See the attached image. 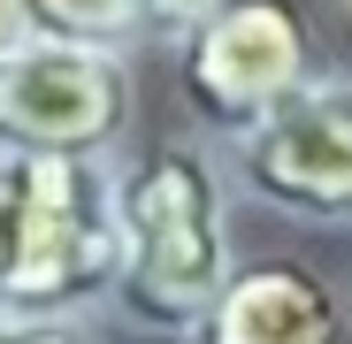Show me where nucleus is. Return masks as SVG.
<instances>
[{
	"label": "nucleus",
	"instance_id": "obj_1",
	"mask_svg": "<svg viewBox=\"0 0 352 344\" xmlns=\"http://www.w3.org/2000/svg\"><path fill=\"white\" fill-rule=\"evenodd\" d=\"M115 214H123V275L107 314L138 336L184 344L214 291L238 268V192L199 130H168L115 153Z\"/></svg>",
	"mask_w": 352,
	"mask_h": 344
},
{
	"label": "nucleus",
	"instance_id": "obj_7",
	"mask_svg": "<svg viewBox=\"0 0 352 344\" xmlns=\"http://www.w3.org/2000/svg\"><path fill=\"white\" fill-rule=\"evenodd\" d=\"M23 31L31 38H62V46L131 54L146 38V16H138V0H23Z\"/></svg>",
	"mask_w": 352,
	"mask_h": 344
},
{
	"label": "nucleus",
	"instance_id": "obj_10",
	"mask_svg": "<svg viewBox=\"0 0 352 344\" xmlns=\"http://www.w3.org/2000/svg\"><path fill=\"white\" fill-rule=\"evenodd\" d=\"M0 344H100L92 321H16L0 314Z\"/></svg>",
	"mask_w": 352,
	"mask_h": 344
},
{
	"label": "nucleus",
	"instance_id": "obj_4",
	"mask_svg": "<svg viewBox=\"0 0 352 344\" xmlns=\"http://www.w3.org/2000/svg\"><path fill=\"white\" fill-rule=\"evenodd\" d=\"M176 54V100L199 138H238L261 115L314 77V38L299 0H222L207 23H192Z\"/></svg>",
	"mask_w": 352,
	"mask_h": 344
},
{
	"label": "nucleus",
	"instance_id": "obj_6",
	"mask_svg": "<svg viewBox=\"0 0 352 344\" xmlns=\"http://www.w3.org/2000/svg\"><path fill=\"white\" fill-rule=\"evenodd\" d=\"M184 344H352V283L299 253H238Z\"/></svg>",
	"mask_w": 352,
	"mask_h": 344
},
{
	"label": "nucleus",
	"instance_id": "obj_8",
	"mask_svg": "<svg viewBox=\"0 0 352 344\" xmlns=\"http://www.w3.org/2000/svg\"><path fill=\"white\" fill-rule=\"evenodd\" d=\"M214 8H222V0H138V16H146V38H153V46H176L192 23H207Z\"/></svg>",
	"mask_w": 352,
	"mask_h": 344
},
{
	"label": "nucleus",
	"instance_id": "obj_3",
	"mask_svg": "<svg viewBox=\"0 0 352 344\" xmlns=\"http://www.w3.org/2000/svg\"><path fill=\"white\" fill-rule=\"evenodd\" d=\"M230 192L299 229H352V77L314 69L253 130L214 146Z\"/></svg>",
	"mask_w": 352,
	"mask_h": 344
},
{
	"label": "nucleus",
	"instance_id": "obj_12",
	"mask_svg": "<svg viewBox=\"0 0 352 344\" xmlns=\"http://www.w3.org/2000/svg\"><path fill=\"white\" fill-rule=\"evenodd\" d=\"M337 16H344V23H352V0H337Z\"/></svg>",
	"mask_w": 352,
	"mask_h": 344
},
{
	"label": "nucleus",
	"instance_id": "obj_11",
	"mask_svg": "<svg viewBox=\"0 0 352 344\" xmlns=\"http://www.w3.org/2000/svg\"><path fill=\"white\" fill-rule=\"evenodd\" d=\"M23 38V0H0V54Z\"/></svg>",
	"mask_w": 352,
	"mask_h": 344
},
{
	"label": "nucleus",
	"instance_id": "obj_2",
	"mask_svg": "<svg viewBox=\"0 0 352 344\" xmlns=\"http://www.w3.org/2000/svg\"><path fill=\"white\" fill-rule=\"evenodd\" d=\"M16 161V153H8ZM23 238L0 283V314L16 321H92L123 275V214H115V153L16 161Z\"/></svg>",
	"mask_w": 352,
	"mask_h": 344
},
{
	"label": "nucleus",
	"instance_id": "obj_5",
	"mask_svg": "<svg viewBox=\"0 0 352 344\" xmlns=\"http://www.w3.org/2000/svg\"><path fill=\"white\" fill-rule=\"evenodd\" d=\"M131 130V54L16 38L0 54V153L54 161V153H123Z\"/></svg>",
	"mask_w": 352,
	"mask_h": 344
},
{
	"label": "nucleus",
	"instance_id": "obj_9",
	"mask_svg": "<svg viewBox=\"0 0 352 344\" xmlns=\"http://www.w3.org/2000/svg\"><path fill=\"white\" fill-rule=\"evenodd\" d=\"M16 238H23V176H16V161L0 153V283L16 268Z\"/></svg>",
	"mask_w": 352,
	"mask_h": 344
}]
</instances>
